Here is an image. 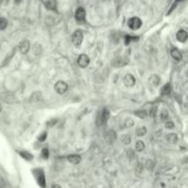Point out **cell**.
Listing matches in <instances>:
<instances>
[{"label":"cell","instance_id":"cell-4","mask_svg":"<svg viewBox=\"0 0 188 188\" xmlns=\"http://www.w3.org/2000/svg\"><path fill=\"white\" fill-rule=\"evenodd\" d=\"M54 89L59 95H64L68 90V85L64 81H58L54 85Z\"/></svg>","mask_w":188,"mask_h":188},{"label":"cell","instance_id":"cell-22","mask_svg":"<svg viewBox=\"0 0 188 188\" xmlns=\"http://www.w3.org/2000/svg\"><path fill=\"white\" fill-rule=\"evenodd\" d=\"M18 154H19L20 156H22V157H23L25 160H27V161H30V160H32V158H33V156L31 155L29 152H26V151H19V152H18Z\"/></svg>","mask_w":188,"mask_h":188},{"label":"cell","instance_id":"cell-17","mask_svg":"<svg viewBox=\"0 0 188 188\" xmlns=\"http://www.w3.org/2000/svg\"><path fill=\"white\" fill-rule=\"evenodd\" d=\"M171 55H172V57L175 61H181L182 60V57H183L182 54H181V53L177 49H173L171 50Z\"/></svg>","mask_w":188,"mask_h":188},{"label":"cell","instance_id":"cell-13","mask_svg":"<svg viewBox=\"0 0 188 188\" xmlns=\"http://www.w3.org/2000/svg\"><path fill=\"white\" fill-rule=\"evenodd\" d=\"M67 160L69 161V162H71L72 164H78L81 162V157H80L79 155L72 154V155H69L68 156Z\"/></svg>","mask_w":188,"mask_h":188},{"label":"cell","instance_id":"cell-21","mask_svg":"<svg viewBox=\"0 0 188 188\" xmlns=\"http://www.w3.org/2000/svg\"><path fill=\"white\" fill-rule=\"evenodd\" d=\"M32 50H33V53H34L35 55H40V54L41 53V51H42V48H41V46H40L39 43L34 44Z\"/></svg>","mask_w":188,"mask_h":188},{"label":"cell","instance_id":"cell-31","mask_svg":"<svg viewBox=\"0 0 188 188\" xmlns=\"http://www.w3.org/2000/svg\"><path fill=\"white\" fill-rule=\"evenodd\" d=\"M165 128H166V129H173V128H174V123L172 122V121L166 122V124H165Z\"/></svg>","mask_w":188,"mask_h":188},{"label":"cell","instance_id":"cell-32","mask_svg":"<svg viewBox=\"0 0 188 188\" xmlns=\"http://www.w3.org/2000/svg\"><path fill=\"white\" fill-rule=\"evenodd\" d=\"M47 138V132L46 131H44L42 134H41L40 137H39V140H40V141H43V140H45V139Z\"/></svg>","mask_w":188,"mask_h":188},{"label":"cell","instance_id":"cell-20","mask_svg":"<svg viewBox=\"0 0 188 188\" xmlns=\"http://www.w3.org/2000/svg\"><path fill=\"white\" fill-rule=\"evenodd\" d=\"M121 141H122L124 144L129 145V144L131 142V136H130L129 134H125V135H123L122 137H121Z\"/></svg>","mask_w":188,"mask_h":188},{"label":"cell","instance_id":"cell-1","mask_svg":"<svg viewBox=\"0 0 188 188\" xmlns=\"http://www.w3.org/2000/svg\"><path fill=\"white\" fill-rule=\"evenodd\" d=\"M108 118H109V111L107 108H103L101 112L98 113V116L97 118V126H102V125L106 124V122L108 120Z\"/></svg>","mask_w":188,"mask_h":188},{"label":"cell","instance_id":"cell-26","mask_svg":"<svg viewBox=\"0 0 188 188\" xmlns=\"http://www.w3.org/2000/svg\"><path fill=\"white\" fill-rule=\"evenodd\" d=\"M124 126L126 127V128H128V129L133 127V126H134V121H133V119H129V118L126 119V120L124 121Z\"/></svg>","mask_w":188,"mask_h":188},{"label":"cell","instance_id":"cell-7","mask_svg":"<svg viewBox=\"0 0 188 188\" xmlns=\"http://www.w3.org/2000/svg\"><path fill=\"white\" fill-rule=\"evenodd\" d=\"M104 137H105V140L108 143H113L115 140H116V138H117V134L116 132H115L114 130L110 129V130H107L105 132V134H104Z\"/></svg>","mask_w":188,"mask_h":188},{"label":"cell","instance_id":"cell-11","mask_svg":"<svg viewBox=\"0 0 188 188\" xmlns=\"http://www.w3.org/2000/svg\"><path fill=\"white\" fill-rule=\"evenodd\" d=\"M86 10H85V8H83V7H78L76 9L75 18H76L77 21H79V22L83 21L85 18H86Z\"/></svg>","mask_w":188,"mask_h":188},{"label":"cell","instance_id":"cell-16","mask_svg":"<svg viewBox=\"0 0 188 188\" xmlns=\"http://www.w3.org/2000/svg\"><path fill=\"white\" fill-rule=\"evenodd\" d=\"M166 140L169 143L174 144V143L177 142V140H178V137H177V135L175 133H169L166 136Z\"/></svg>","mask_w":188,"mask_h":188},{"label":"cell","instance_id":"cell-15","mask_svg":"<svg viewBox=\"0 0 188 188\" xmlns=\"http://www.w3.org/2000/svg\"><path fill=\"white\" fill-rule=\"evenodd\" d=\"M171 92H172V86L170 83H166L161 89V94L162 96H168L171 94Z\"/></svg>","mask_w":188,"mask_h":188},{"label":"cell","instance_id":"cell-34","mask_svg":"<svg viewBox=\"0 0 188 188\" xmlns=\"http://www.w3.org/2000/svg\"><path fill=\"white\" fill-rule=\"evenodd\" d=\"M51 188H61L59 184H53V186H51Z\"/></svg>","mask_w":188,"mask_h":188},{"label":"cell","instance_id":"cell-38","mask_svg":"<svg viewBox=\"0 0 188 188\" xmlns=\"http://www.w3.org/2000/svg\"><path fill=\"white\" fill-rule=\"evenodd\" d=\"M178 1H182V0H176V2H178Z\"/></svg>","mask_w":188,"mask_h":188},{"label":"cell","instance_id":"cell-25","mask_svg":"<svg viewBox=\"0 0 188 188\" xmlns=\"http://www.w3.org/2000/svg\"><path fill=\"white\" fill-rule=\"evenodd\" d=\"M160 118H161L162 120H166L167 119L169 118V113H168V111H167L165 108H163V109L161 111V113H160Z\"/></svg>","mask_w":188,"mask_h":188},{"label":"cell","instance_id":"cell-9","mask_svg":"<svg viewBox=\"0 0 188 188\" xmlns=\"http://www.w3.org/2000/svg\"><path fill=\"white\" fill-rule=\"evenodd\" d=\"M29 48H30L29 41L27 40L21 41V42H20L19 45H18V50H19V51L22 54H27L29 53Z\"/></svg>","mask_w":188,"mask_h":188},{"label":"cell","instance_id":"cell-36","mask_svg":"<svg viewBox=\"0 0 188 188\" xmlns=\"http://www.w3.org/2000/svg\"><path fill=\"white\" fill-rule=\"evenodd\" d=\"M2 111V105H1V103H0V113H1Z\"/></svg>","mask_w":188,"mask_h":188},{"label":"cell","instance_id":"cell-10","mask_svg":"<svg viewBox=\"0 0 188 188\" xmlns=\"http://www.w3.org/2000/svg\"><path fill=\"white\" fill-rule=\"evenodd\" d=\"M124 83L127 87H132L136 83V79L131 74H128L124 77Z\"/></svg>","mask_w":188,"mask_h":188},{"label":"cell","instance_id":"cell-18","mask_svg":"<svg viewBox=\"0 0 188 188\" xmlns=\"http://www.w3.org/2000/svg\"><path fill=\"white\" fill-rule=\"evenodd\" d=\"M45 6L50 10H55L56 9V3L54 0H48L45 3Z\"/></svg>","mask_w":188,"mask_h":188},{"label":"cell","instance_id":"cell-24","mask_svg":"<svg viewBox=\"0 0 188 188\" xmlns=\"http://www.w3.org/2000/svg\"><path fill=\"white\" fill-rule=\"evenodd\" d=\"M146 132H147V129L145 127H140L136 130V134H137V136H139V137H142V136L146 134Z\"/></svg>","mask_w":188,"mask_h":188},{"label":"cell","instance_id":"cell-5","mask_svg":"<svg viewBox=\"0 0 188 188\" xmlns=\"http://www.w3.org/2000/svg\"><path fill=\"white\" fill-rule=\"evenodd\" d=\"M34 176L36 177V180L39 183V184L42 188H45L46 184H45V177H44L43 171L40 169H36L34 171Z\"/></svg>","mask_w":188,"mask_h":188},{"label":"cell","instance_id":"cell-27","mask_svg":"<svg viewBox=\"0 0 188 188\" xmlns=\"http://www.w3.org/2000/svg\"><path fill=\"white\" fill-rule=\"evenodd\" d=\"M138 40V38L132 37V36H129V35H127L126 37H125V44H126V45H129L132 40Z\"/></svg>","mask_w":188,"mask_h":188},{"label":"cell","instance_id":"cell-12","mask_svg":"<svg viewBox=\"0 0 188 188\" xmlns=\"http://www.w3.org/2000/svg\"><path fill=\"white\" fill-rule=\"evenodd\" d=\"M176 38L180 42H185L188 38V34L184 29H180L176 34Z\"/></svg>","mask_w":188,"mask_h":188},{"label":"cell","instance_id":"cell-14","mask_svg":"<svg viewBox=\"0 0 188 188\" xmlns=\"http://www.w3.org/2000/svg\"><path fill=\"white\" fill-rule=\"evenodd\" d=\"M149 83H150V85L152 86H157L160 83V77L156 75H152L149 78Z\"/></svg>","mask_w":188,"mask_h":188},{"label":"cell","instance_id":"cell-3","mask_svg":"<svg viewBox=\"0 0 188 188\" xmlns=\"http://www.w3.org/2000/svg\"><path fill=\"white\" fill-rule=\"evenodd\" d=\"M83 35L82 31L79 29L75 30L72 36V43H74V45L75 47H79L83 42Z\"/></svg>","mask_w":188,"mask_h":188},{"label":"cell","instance_id":"cell-6","mask_svg":"<svg viewBox=\"0 0 188 188\" xmlns=\"http://www.w3.org/2000/svg\"><path fill=\"white\" fill-rule=\"evenodd\" d=\"M90 62V59L87 55L86 54H80L78 56V59H77V64L79 65V67L81 68H86L88 66Z\"/></svg>","mask_w":188,"mask_h":188},{"label":"cell","instance_id":"cell-29","mask_svg":"<svg viewBox=\"0 0 188 188\" xmlns=\"http://www.w3.org/2000/svg\"><path fill=\"white\" fill-rule=\"evenodd\" d=\"M135 114L137 115L138 117H140V119H145L146 116H147V113H146V111H144V110H139V111L136 112Z\"/></svg>","mask_w":188,"mask_h":188},{"label":"cell","instance_id":"cell-33","mask_svg":"<svg viewBox=\"0 0 188 188\" xmlns=\"http://www.w3.org/2000/svg\"><path fill=\"white\" fill-rule=\"evenodd\" d=\"M56 122H57L56 119H51L48 122V126H53L54 124H56Z\"/></svg>","mask_w":188,"mask_h":188},{"label":"cell","instance_id":"cell-30","mask_svg":"<svg viewBox=\"0 0 188 188\" xmlns=\"http://www.w3.org/2000/svg\"><path fill=\"white\" fill-rule=\"evenodd\" d=\"M156 113H157V107H156V106L151 107V110H150V116L151 118H155Z\"/></svg>","mask_w":188,"mask_h":188},{"label":"cell","instance_id":"cell-23","mask_svg":"<svg viewBox=\"0 0 188 188\" xmlns=\"http://www.w3.org/2000/svg\"><path fill=\"white\" fill-rule=\"evenodd\" d=\"M7 27V20L5 18H0V30H4Z\"/></svg>","mask_w":188,"mask_h":188},{"label":"cell","instance_id":"cell-2","mask_svg":"<svg viewBox=\"0 0 188 188\" xmlns=\"http://www.w3.org/2000/svg\"><path fill=\"white\" fill-rule=\"evenodd\" d=\"M128 26H129V29H131L133 30H137L142 26V21H141V19L140 18L133 17V18L129 19Z\"/></svg>","mask_w":188,"mask_h":188},{"label":"cell","instance_id":"cell-35","mask_svg":"<svg viewBox=\"0 0 188 188\" xmlns=\"http://www.w3.org/2000/svg\"><path fill=\"white\" fill-rule=\"evenodd\" d=\"M22 1V0H15V2L17 3V4H18V3H20V2H21Z\"/></svg>","mask_w":188,"mask_h":188},{"label":"cell","instance_id":"cell-28","mask_svg":"<svg viewBox=\"0 0 188 188\" xmlns=\"http://www.w3.org/2000/svg\"><path fill=\"white\" fill-rule=\"evenodd\" d=\"M49 156H50L49 150L47 148H44L42 151H41V157H42L43 159H48Z\"/></svg>","mask_w":188,"mask_h":188},{"label":"cell","instance_id":"cell-19","mask_svg":"<svg viewBox=\"0 0 188 188\" xmlns=\"http://www.w3.org/2000/svg\"><path fill=\"white\" fill-rule=\"evenodd\" d=\"M135 149L137 151H142L145 149V144L142 140H138L135 144Z\"/></svg>","mask_w":188,"mask_h":188},{"label":"cell","instance_id":"cell-37","mask_svg":"<svg viewBox=\"0 0 188 188\" xmlns=\"http://www.w3.org/2000/svg\"><path fill=\"white\" fill-rule=\"evenodd\" d=\"M0 188H4V186H3V184H0Z\"/></svg>","mask_w":188,"mask_h":188},{"label":"cell","instance_id":"cell-8","mask_svg":"<svg viewBox=\"0 0 188 188\" xmlns=\"http://www.w3.org/2000/svg\"><path fill=\"white\" fill-rule=\"evenodd\" d=\"M129 59L127 57H118L115 59L114 62H113V66L115 67H121V66H125L129 64Z\"/></svg>","mask_w":188,"mask_h":188}]
</instances>
